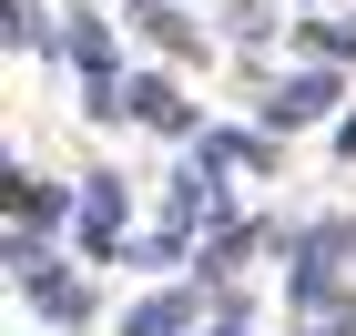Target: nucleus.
Segmentation results:
<instances>
[{
  "instance_id": "obj_1",
  "label": "nucleus",
  "mask_w": 356,
  "mask_h": 336,
  "mask_svg": "<svg viewBox=\"0 0 356 336\" xmlns=\"http://www.w3.org/2000/svg\"><path fill=\"white\" fill-rule=\"evenodd\" d=\"M72 255H82V265H122V255H133V173H112V163L82 173V224H72Z\"/></svg>"
},
{
  "instance_id": "obj_2",
  "label": "nucleus",
  "mask_w": 356,
  "mask_h": 336,
  "mask_svg": "<svg viewBox=\"0 0 356 336\" xmlns=\"http://www.w3.org/2000/svg\"><path fill=\"white\" fill-rule=\"evenodd\" d=\"M346 72L336 61H305V72H285V82H265V102H254V122L265 133H305V122H346Z\"/></svg>"
},
{
  "instance_id": "obj_3",
  "label": "nucleus",
  "mask_w": 356,
  "mask_h": 336,
  "mask_svg": "<svg viewBox=\"0 0 356 336\" xmlns=\"http://www.w3.org/2000/svg\"><path fill=\"white\" fill-rule=\"evenodd\" d=\"M122 112H133L143 133H163V143H184V153H193V143H204V133H214V122L193 112V92L173 82V72H133V82H122Z\"/></svg>"
},
{
  "instance_id": "obj_4",
  "label": "nucleus",
  "mask_w": 356,
  "mask_h": 336,
  "mask_svg": "<svg viewBox=\"0 0 356 336\" xmlns=\"http://www.w3.org/2000/svg\"><path fill=\"white\" fill-rule=\"evenodd\" d=\"M21 296H31V316H41L51 336L92 326V306H102V296H92V275H82V265H61V255H41V265H21Z\"/></svg>"
},
{
  "instance_id": "obj_5",
  "label": "nucleus",
  "mask_w": 356,
  "mask_h": 336,
  "mask_svg": "<svg viewBox=\"0 0 356 336\" xmlns=\"http://www.w3.org/2000/svg\"><path fill=\"white\" fill-rule=\"evenodd\" d=\"M275 143H285V133H265V122H214V133L193 143V163L234 184V173H275Z\"/></svg>"
},
{
  "instance_id": "obj_6",
  "label": "nucleus",
  "mask_w": 356,
  "mask_h": 336,
  "mask_svg": "<svg viewBox=\"0 0 356 336\" xmlns=\"http://www.w3.org/2000/svg\"><path fill=\"white\" fill-rule=\"evenodd\" d=\"M214 316H204V285H153V296H133L122 306V336H204Z\"/></svg>"
},
{
  "instance_id": "obj_7",
  "label": "nucleus",
  "mask_w": 356,
  "mask_h": 336,
  "mask_svg": "<svg viewBox=\"0 0 356 336\" xmlns=\"http://www.w3.org/2000/svg\"><path fill=\"white\" fill-rule=\"evenodd\" d=\"M122 31H143V41H163L173 61H204V51H214V41L193 31V10H184V0H122Z\"/></svg>"
},
{
  "instance_id": "obj_8",
  "label": "nucleus",
  "mask_w": 356,
  "mask_h": 336,
  "mask_svg": "<svg viewBox=\"0 0 356 336\" xmlns=\"http://www.w3.org/2000/svg\"><path fill=\"white\" fill-rule=\"evenodd\" d=\"M265 245H275L265 224H245V214H234V224H214V245L193 255V275H204V285H224V275H245V265H254Z\"/></svg>"
},
{
  "instance_id": "obj_9",
  "label": "nucleus",
  "mask_w": 356,
  "mask_h": 336,
  "mask_svg": "<svg viewBox=\"0 0 356 336\" xmlns=\"http://www.w3.org/2000/svg\"><path fill=\"white\" fill-rule=\"evenodd\" d=\"M10 41H21L31 61H51V51H61V21L41 10V0H10Z\"/></svg>"
},
{
  "instance_id": "obj_10",
  "label": "nucleus",
  "mask_w": 356,
  "mask_h": 336,
  "mask_svg": "<svg viewBox=\"0 0 356 336\" xmlns=\"http://www.w3.org/2000/svg\"><path fill=\"white\" fill-rule=\"evenodd\" d=\"M296 41H305V61H336V72L356 61V21H305Z\"/></svg>"
},
{
  "instance_id": "obj_11",
  "label": "nucleus",
  "mask_w": 356,
  "mask_h": 336,
  "mask_svg": "<svg viewBox=\"0 0 356 336\" xmlns=\"http://www.w3.org/2000/svg\"><path fill=\"white\" fill-rule=\"evenodd\" d=\"M265 31H275V10H265V0H234V10H224V41H234V51H254Z\"/></svg>"
},
{
  "instance_id": "obj_12",
  "label": "nucleus",
  "mask_w": 356,
  "mask_h": 336,
  "mask_svg": "<svg viewBox=\"0 0 356 336\" xmlns=\"http://www.w3.org/2000/svg\"><path fill=\"white\" fill-rule=\"evenodd\" d=\"M122 265H143V275H173V265H184V255H173L163 234H133V255H122Z\"/></svg>"
},
{
  "instance_id": "obj_13",
  "label": "nucleus",
  "mask_w": 356,
  "mask_h": 336,
  "mask_svg": "<svg viewBox=\"0 0 356 336\" xmlns=\"http://www.w3.org/2000/svg\"><path fill=\"white\" fill-rule=\"evenodd\" d=\"M204 336H254V316H245V306H224V316H214Z\"/></svg>"
},
{
  "instance_id": "obj_14",
  "label": "nucleus",
  "mask_w": 356,
  "mask_h": 336,
  "mask_svg": "<svg viewBox=\"0 0 356 336\" xmlns=\"http://www.w3.org/2000/svg\"><path fill=\"white\" fill-rule=\"evenodd\" d=\"M184 10H193V0H184Z\"/></svg>"
},
{
  "instance_id": "obj_15",
  "label": "nucleus",
  "mask_w": 356,
  "mask_h": 336,
  "mask_svg": "<svg viewBox=\"0 0 356 336\" xmlns=\"http://www.w3.org/2000/svg\"><path fill=\"white\" fill-rule=\"evenodd\" d=\"M41 336H51V326H41Z\"/></svg>"
}]
</instances>
